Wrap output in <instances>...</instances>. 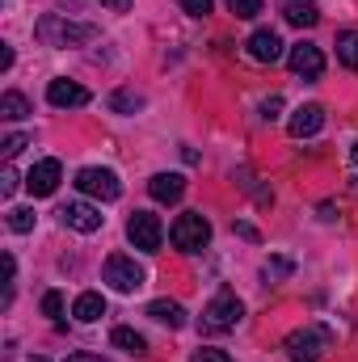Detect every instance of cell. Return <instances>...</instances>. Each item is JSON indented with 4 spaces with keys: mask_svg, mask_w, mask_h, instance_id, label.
I'll use <instances>...</instances> for the list:
<instances>
[{
    "mask_svg": "<svg viewBox=\"0 0 358 362\" xmlns=\"http://www.w3.org/2000/svg\"><path fill=\"white\" fill-rule=\"evenodd\" d=\"M34 34L47 42V47H85L97 38V25H81V21H68L64 13H47L38 25H34Z\"/></svg>",
    "mask_w": 358,
    "mask_h": 362,
    "instance_id": "obj_1",
    "label": "cell"
},
{
    "mask_svg": "<svg viewBox=\"0 0 358 362\" xmlns=\"http://www.w3.org/2000/svg\"><path fill=\"white\" fill-rule=\"evenodd\" d=\"M333 350V329L325 325H304L287 337V358L291 362H321Z\"/></svg>",
    "mask_w": 358,
    "mask_h": 362,
    "instance_id": "obj_2",
    "label": "cell"
},
{
    "mask_svg": "<svg viewBox=\"0 0 358 362\" xmlns=\"http://www.w3.org/2000/svg\"><path fill=\"white\" fill-rule=\"evenodd\" d=\"M241 316H245V303L236 299V291H219L202 312V329L207 333H228V329L241 325Z\"/></svg>",
    "mask_w": 358,
    "mask_h": 362,
    "instance_id": "obj_3",
    "label": "cell"
},
{
    "mask_svg": "<svg viewBox=\"0 0 358 362\" xmlns=\"http://www.w3.org/2000/svg\"><path fill=\"white\" fill-rule=\"evenodd\" d=\"M144 266L135 262V257H127V253H114V257H105V282L118 291V295H135L139 286H144Z\"/></svg>",
    "mask_w": 358,
    "mask_h": 362,
    "instance_id": "obj_4",
    "label": "cell"
},
{
    "mask_svg": "<svg viewBox=\"0 0 358 362\" xmlns=\"http://www.w3.org/2000/svg\"><path fill=\"white\" fill-rule=\"evenodd\" d=\"M127 240H131L135 249H144V253H156L161 240H165V228H161V219H156L152 211H135V215L127 219Z\"/></svg>",
    "mask_w": 358,
    "mask_h": 362,
    "instance_id": "obj_5",
    "label": "cell"
},
{
    "mask_svg": "<svg viewBox=\"0 0 358 362\" xmlns=\"http://www.w3.org/2000/svg\"><path fill=\"white\" fill-rule=\"evenodd\" d=\"M169 236H173V245H178L181 253H198V249L211 240V223H207L202 215L190 211V215H178V223H173Z\"/></svg>",
    "mask_w": 358,
    "mask_h": 362,
    "instance_id": "obj_6",
    "label": "cell"
},
{
    "mask_svg": "<svg viewBox=\"0 0 358 362\" xmlns=\"http://www.w3.org/2000/svg\"><path fill=\"white\" fill-rule=\"evenodd\" d=\"M76 189L89 194V198H101V202H114L122 194V181L114 177L110 169H81L76 173Z\"/></svg>",
    "mask_w": 358,
    "mask_h": 362,
    "instance_id": "obj_7",
    "label": "cell"
},
{
    "mask_svg": "<svg viewBox=\"0 0 358 362\" xmlns=\"http://www.w3.org/2000/svg\"><path fill=\"white\" fill-rule=\"evenodd\" d=\"M287 64H291V72H295V76H304V81H316V76L325 72V55H321V47H312V42L291 47Z\"/></svg>",
    "mask_w": 358,
    "mask_h": 362,
    "instance_id": "obj_8",
    "label": "cell"
},
{
    "mask_svg": "<svg viewBox=\"0 0 358 362\" xmlns=\"http://www.w3.org/2000/svg\"><path fill=\"white\" fill-rule=\"evenodd\" d=\"M59 177H64V165H59V160H38V165L30 169V177H25V189H30L34 198H47V194H55Z\"/></svg>",
    "mask_w": 358,
    "mask_h": 362,
    "instance_id": "obj_9",
    "label": "cell"
},
{
    "mask_svg": "<svg viewBox=\"0 0 358 362\" xmlns=\"http://www.w3.org/2000/svg\"><path fill=\"white\" fill-rule=\"evenodd\" d=\"M59 219H64V228H72V232H97L101 228V211L89 206V202H68L64 211H59Z\"/></svg>",
    "mask_w": 358,
    "mask_h": 362,
    "instance_id": "obj_10",
    "label": "cell"
},
{
    "mask_svg": "<svg viewBox=\"0 0 358 362\" xmlns=\"http://www.w3.org/2000/svg\"><path fill=\"white\" fill-rule=\"evenodd\" d=\"M47 101L59 105V110H76V105H89V89H81L76 81H51L47 85Z\"/></svg>",
    "mask_w": 358,
    "mask_h": 362,
    "instance_id": "obj_11",
    "label": "cell"
},
{
    "mask_svg": "<svg viewBox=\"0 0 358 362\" xmlns=\"http://www.w3.org/2000/svg\"><path fill=\"white\" fill-rule=\"evenodd\" d=\"M249 55H253L258 64L282 59V38H278L274 30H253V34H249Z\"/></svg>",
    "mask_w": 358,
    "mask_h": 362,
    "instance_id": "obj_12",
    "label": "cell"
},
{
    "mask_svg": "<svg viewBox=\"0 0 358 362\" xmlns=\"http://www.w3.org/2000/svg\"><path fill=\"white\" fill-rule=\"evenodd\" d=\"M287 127H291L295 139H308V135H316V131L325 127V110H321V105H299Z\"/></svg>",
    "mask_w": 358,
    "mask_h": 362,
    "instance_id": "obj_13",
    "label": "cell"
},
{
    "mask_svg": "<svg viewBox=\"0 0 358 362\" xmlns=\"http://www.w3.org/2000/svg\"><path fill=\"white\" fill-rule=\"evenodd\" d=\"M282 17L299 30H312L321 21V8H316V0H282Z\"/></svg>",
    "mask_w": 358,
    "mask_h": 362,
    "instance_id": "obj_14",
    "label": "cell"
},
{
    "mask_svg": "<svg viewBox=\"0 0 358 362\" xmlns=\"http://www.w3.org/2000/svg\"><path fill=\"white\" fill-rule=\"evenodd\" d=\"M148 194L156 202H178L181 194H185V177L181 173H156V177L148 181Z\"/></svg>",
    "mask_w": 358,
    "mask_h": 362,
    "instance_id": "obj_15",
    "label": "cell"
},
{
    "mask_svg": "<svg viewBox=\"0 0 358 362\" xmlns=\"http://www.w3.org/2000/svg\"><path fill=\"white\" fill-rule=\"evenodd\" d=\"M148 316L161 320V325H169V329H181V325H185V308L173 303V299H152V303H148Z\"/></svg>",
    "mask_w": 358,
    "mask_h": 362,
    "instance_id": "obj_16",
    "label": "cell"
},
{
    "mask_svg": "<svg viewBox=\"0 0 358 362\" xmlns=\"http://www.w3.org/2000/svg\"><path fill=\"white\" fill-rule=\"evenodd\" d=\"M72 316H76V320H85V325L101 320V316H105V299H101L97 291H85V295H76V303H72Z\"/></svg>",
    "mask_w": 358,
    "mask_h": 362,
    "instance_id": "obj_17",
    "label": "cell"
},
{
    "mask_svg": "<svg viewBox=\"0 0 358 362\" xmlns=\"http://www.w3.org/2000/svg\"><path fill=\"white\" fill-rule=\"evenodd\" d=\"M110 341H114V346H118L122 354H135V358H139V354L148 350V341H144V337H139L135 329H127V325H118V329L110 333Z\"/></svg>",
    "mask_w": 358,
    "mask_h": 362,
    "instance_id": "obj_18",
    "label": "cell"
},
{
    "mask_svg": "<svg viewBox=\"0 0 358 362\" xmlns=\"http://www.w3.org/2000/svg\"><path fill=\"white\" fill-rule=\"evenodd\" d=\"M25 114H30V101H25L21 93H4V97H0V118H4V122H21Z\"/></svg>",
    "mask_w": 358,
    "mask_h": 362,
    "instance_id": "obj_19",
    "label": "cell"
},
{
    "mask_svg": "<svg viewBox=\"0 0 358 362\" xmlns=\"http://www.w3.org/2000/svg\"><path fill=\"white\" fill-rule=\"evenodd\" d=\"M337 59L346 68H358V30H342L337 34Z\"/></svg>",
    "mask_w": 358,
    "mask_h": 362,
    "instance_id": "obj_20",
    "label": "cell"
},
{
    "mask_svg": "<svg viewBox=\"0 0 358 362\" xmlns=\"http://www.w3.org/2000/svg\"><path fill=\"white\" fill-rule=\"evenodd\" d=\"M110 110H114V114H135V110H144V93L118 89L114 97H110Z\"/></svg>",
    "mask_w": 358,
    "mask_h": 362,
    "instance_id": "obj_21",
    "label": "cell"
},
{
    "mask_svg": "<svg viewBox=\"0 0 358 362\" xmlns=\"http://www.w3.org/2000/svg\"><path fill=\"white\" fill-rule=\"evenodd\" d=\"M8 232H17V236L21 232H34V211L30 206H13L8 211Z\"/></svg>",
    "mask_w": 358,
    "mask_h": 362,
    "instance_id": "obj_22",
    "label": "cell"
},
{
    "mask_svg": "<svg viewBox=\"0 0 358 362\" xmlns=\"http://www.w3.org/2000/svg\"><path fill=\"white\" fill-rule=\"evenodd\" d=\"M228 8H232L241 21H253V17L262 13V0H228Z\"/></svg>",
    "mask_w": 358,
    "mask_h": 362,
    "instance_id": "obj_23",
    "label": "cell"
},
{
    "mask_svg": "<svg viewBox=\"0 0 358 362\" xmlns=\"http://www.w3.org/2000/svg\"><path fill=\"white\" fill-rule=\"evenodd\" d=\"M13 278H17V262H13V253H4V308L13 303Z\"/></svg>",
    "mask_w": 358,
    "mask_h": 362,
    "instance_id": "obj_24",
    "label": "cell"
},
{
    "mask_svg": "<svg viewBox=\"0 0 358 362\" xmlns=\"http://www.w3.org/2000/svg\"><path fill=\"white\" fill-rule=\"evenodd\" d=\"M42 312L59 320V312H64V295H59V291H47V295H42Z\"/></svg>",
    "mask_w": 358,
    "mask_h": 362,
    "instance_id": "obj_25",
    "label": "cell"
},
{
    "mask_svg": "<svg viewBox=\"0 0 358 362\" xmlns=\"http://www.w3.org/2000/svg\"><path fill=\"white\" fill-rule=\"evenodd\" d=\"M17 185H21V177H17L13 169H4V173H0V198H13V194H17Z\"/></svg>",
    "mask_w": 358,
    "mask_h": 362,
    "instance_id": "obj_26",
    "label": "cell"
},
{
    "mask_svg": "<svg viewBox=\"0 0 358 362\" xmlns=\"http://www.w3.org/2000/svg\"><path fill=\"white\" fill-rule=\"evenodd\" d=\"M21 148H25V135H8V139L0 144V152H4V160H13V156H17Z\"/></svg>",
    "mask_w": 358,
    "mask_h": 362,
    "instance_id": "obj_27",
    "label": "cell"
},
{
    "mask_svg": "<svg viewBox=\"0 0 358 362\" xmlns=\"http://www.w3.org/2000/svg\"><path fill=\"white\" fill-rule=\"evenodd\" d=\"M291 274V262L287 257H274V262H266V278H287Z\"/></svg>",
    "mask_w": 358,
    "mask_h": 362,
    "instance_id": "obj_28",
    "label": "cell"
},
{
    "mask_svg": "<svg viewBox=\"0 0 358 362\" xmlns=\"http://www.w3.org/2000/svg\"><path fill=\"white\" fill-rule=\"evenodd\" d=\"M278 114H282V97H266V101H262V118H266V122H274Z\"/></svg>",
    "mask_w": 358,
    "mask_h": 362,
    "instance_id": "obj_29",
    "label": "cell"
},
{
    "mask_svg": "<svg viewBox=\"0 0 358 362\" xmlns=\"http://www.w3.org/2000/svg\"><path fill=\"white\" fill-rule=\"evenodd\" d=\"M181 8H185L190 17H207V13H211V0H181Z\"/></svg>",
    "mask_w": 358,
    "mask_h": 362,
    "instance_id": "obj_30",
    "label": "cell"
},
{
    "mask_svg": "<svg viewBox=\"0 0 358 362\" xmlns=\"http://www.w3.org/2000/svg\"><path fill=\"white\" fill-rule=\"evenodd\" d=\"M194 362H232L224 350H194Z\"/></svg>",
    "mask_w": 358,
    "mask_h": 362,
    "instance_id": "obj_31",
    "label": "cell"
},
{
    "mask_svg": "<svg viewBox=\"0 0 358 362\" xmlns=\"http://www.w3.org/2000/svg\"><path fill=\"white\" fill-rule=\"evenodd\" d=\"M8 68H13V51L0 42V72H8Z\"/></svg>",
    "mask_w": 358,
    "mask_h": 362,
    "instance_id": "obj_32",
    "label": "cell"
},
{
    "mask_svg": "<svg viewBox=\"0 0 358 362\" xmlns=\"http://www.w3.org/2000/svg\"><path fill=\"white\" fill-rule=\"evenodd\" d=\"M101 4H110V8H118V13H127V8H131V0H101Z\"/></svg>",
    "mask_w": 358,
    "mask_h": 362,
    "instance_id": "obj_33",
    "label": "cell"
},
{
    "mask_svg": "<svg viewBox=\"0 0 358 362\" xmlns=\"http://www.w3.org/2000/svg\"><path fill=\"white\" fill-rule=\"evenodd\" d=\"M68 362H105V358H97V354H72Z\"/></svg>",
    "mask_w": 358,
    "mask_h": 362,
    "instance_id": "obj_34",
    "label": "cell"
},
{
    "mask_svg": "<svg viewBox=\"0 0 358 362\" xmlns=\"http://www.w3.org/2000/svg\"><path fill=\"white\" fill-rule=\"evenodd\" d=\"M30 362H47V358H30Z\"/></svg>",
    "mask_w": 358,
    "mask_h": 362,
    "instance_id": "obj_35",
    "label": "cell"
},
{
    "mask_svg": "<svg viewBox=\"0 0 358 362\" xmlns=\"http://www.w3.org/2000/svg\"><path fill=\"white\" fill-rule=\"evenodd\" d=\"M354 160H358V144H354Z\"/></svg>",
    "mask_w": 358,
    "mask_h": 362,
    "instance_id": "obj_36",
    "label": "cell"
},
{
    "mask_svg": "<svg viewBox=\"0 0 358 362\" xmlns=\"http://www.w3.org/2000/svg\"><path fill=\"white\" fill-rule=\"evenodd\" d=\"M354 189H358V177H354Z\"/></svg>",
    "mask_w": 358,
    "mask_h": 362,
    "instance_id": "obj_37",
    "label": "cell"
}]
</instances>
